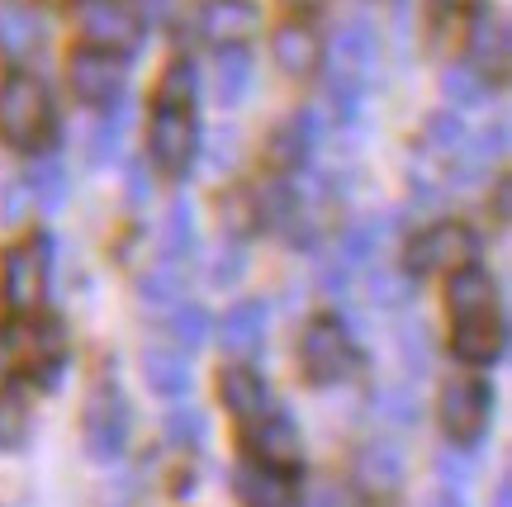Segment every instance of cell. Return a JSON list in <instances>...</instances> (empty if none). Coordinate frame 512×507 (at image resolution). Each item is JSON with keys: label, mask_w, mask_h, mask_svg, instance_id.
<instances>
[{"label": "cell", "mask_w": 512, "mask_h": 507, "mask_svg": "<svg viewBox=\"0 0 512 507\" xmlns=\"http://www.w3.org/2000/svg\"><path fill=\"white\" fill-rule=\"evenodd\" d=\"M233 489H238L242 507H294L290 470H271L261 460H242L233 470Z\"/></svg>", "instance_id": "obj_13"}, {"label": "cell", "mask_w": 512, "mask_h": 507, "mask_svg": "<svg viewBox=\"0 0 512 507\" xmlns=\"http://www.w3.org/2000/svg\"><path fill=\"white\" fill-rule=\"evenodd\" d=\"M219 399L238 422H261V417L271 413V389H266V380H261L256 370H247V365L219 370Z\"/></svg>", "instance_id": "obj_15"}, {"label": "cell", "mask_w": 512, "mask_h": 507, "mask_svg": "<svg viewBox=\"0 0 512 507\" xmlns=\"http://www.w3.org/2000/svg\"><path fill=\"white\" fill-rule=\"evenodd\" d=\"M422 143H427V152H432L437 162H456V157H465V147H470V128H465L460 114L437 109V114L422 124Z\"/></svg>", "instance_id": "obj_23"}, {"label": "cell", "mask_w": 512, "mask_h": 507, "mask_svg": "<svg viewBox=\"0 0 512 507\" xmlns=\"http://www.w3.org/2000/svg\"><path fill=\"white\" fill-rule=\"evenodd\" d=\"M15 380V342L10 337H0V389Z\"/></svg>", "instance_id": "obj_44"}, {"label": "cell", "mask_w": 512, "mask_h": 507, "mask_svg": "<svg viewBox=\"0 0 512 507\" xmlns=\"http://www.w3.org/2000/svg\"><path fill=\"white\" fill-rule=\"evenodd\" d=\"M195 100V67L190 62H171L157 86V109H190Z\"/></svg>", "instance_id": "obj_28"}, {"label": "cell", "mask_w": 512, "mask_h": 507, "mask_svg": "<svg viewBox=\"0 0 512 507\" xmlns=\"http://www.w3.org/2000/svg\"><path fill=\"white\" fill-rule=\"evenodd\" d=\"M441 5H446V10H475L479 0H441Z\"/></svg>", "instance_id": "obj_47"}, {"label": "cell", "mask_w": 512, "mask_h": 507, "mask_svg": "<svg viewBox=\"0 0 512 507\" xmlns=\"http://www.w3.org/2000/svg\"><path fill=\"white\" fill-rule=\"evenodd\" d=\"M375 413H380L384 422H394V427H413V422H418V394H413L408 384H389V389L375 394Z\"/></svg>", "instance_id": "obj_30"}, {"label": "cell", "mask_w": 512, "mask_h": 507, "mask_svg": "<svg viewBox=\"0 0 512 507\" xmlns=\"http://www.w3.org/2000/svg\"><path fill=\"white\" fill-rule=\"evenodd\" d=\"M48 294V242H19L0 266V299L15 313H34Z\"/></svg>", "instance_id": "obj_8"}, {"label": "cell", "mask_w": 512, "mask_h": 507, "mask_svg": "<svg viewBox=\"0 0 512 507\" xmlns=\"http://www.w3.org/2000/svg\"><path fill=\"white\" fill-rule=\"evenodd\" d=\"M489 417H494V394L489 384L475 380V375H460L441 389V427H446V441L451 446H475L479 436L489 432Z\"/></svg>", "instance_id": "obj_7"}, {"label": "cell", "mask_w": 512, "mask_h": 507, "mask_svg": "<svg viewBox=\"0 0 512 507\" xmlns=\"http://www.w3.org/2000/svg\"><path fill=\"white\" fill-rule=\"evenodd\" d=\"M223 351L233 356V361H247V356H256L261 346H266V308L256 304V299H247V304L228 308L223 313Z\"/></svg>", "instance_id": "obj_18"}, {"label": "cell", "mask_w": 512, "mask_h": 507, "mask_svg": "<svg viewBox=\"0 0 512 507\" xmlns=\"http://www.w3.org/2000/svg\"><path fill=\"white\" fill-rule=\"evenodd\" d=\"M53 133V100L43 91V81L29 72H15L0 81V138L19 152L43 147Z\"/></svg>", "instance_id": "obj_2"}, {"label": "cell", "mask_w": 512, "mask_h": 507, "mask_svg": "<svg viewBox=\"0 0 512 507\" xmlns=\"http://www.w3.org/2000/svg\"><path fill=\"white\" fill-rule=\"evenodd\" d=\"M176 342L185 346V351H195V346H204L209 342V313L204 308H195V304H181L176 308Z\"/></svg>", "instance_id": "obj_35"}, {"label": "cell", "mask_w": 512, "mask_h": 507, "mask_svg": "<svg viewBox=\"0 0 512 507\" xmlns=\"http://www.w3.org/2000/svg\"><path fill=\"white\" fill-rule=\"evenodd\" d=\"M299 365L313 384H342L356 370V346L351 332L337 318H313L299 332Z\"/></svg>", "instance_id": "obj_4"}, {"label": "cell", "mask_w": 512, "mask_h": 507, "mask_svg": "<svg viewBox=\"0 0 512 507\" xmlns=\"http://www.w3.org/2000/svg\"><path fill=\"white\" fill-rule=\"evenodd\" d=\"M304 507H361V498H356L351 484H332V479H323V484H313L309 489Z\"/></svg>", "instance_id": "obj_37"}, {"label": "cell", "mask_w": 512, "mask_h": 507, "mask_svg": "<svg viewBox=\"0 0 512 507\" xmlns=\"http://www.w3.org/2000/svg\"><path fill=\"white\" fill-rule=\"evenodd\" d=\"M200 29L214 38L219 48H242V43L261 29V10H256L252 0H204Z\"/></svg>", "instance_id": "obj_14"}, {"label": "cell", "mask_w": 512, "mask_h": 507, "mask_svg": "<svg viewBox=\"0 0 512 507\" xmlns=\"http://www.w3.org/2000/svg\"><path fill=\"white\" fill-rule=\"evenodd\" d=\"M356 479H361L370 493L394 498V493L403 489V455H399V446H389V441H370V446H361V455H356Z\"/></svg>", "instance_id": "obj_20"}, {"label": "cell", "mask_w": 512, "mask_h": 507, "mask_svg": "<svg viewBox=\"0 0 512 507\" xmlns=\"http://www.w3.org/2000/svg\"><path fill=\"white\" fill-rule=\"evenodd\" d=\"M247 441H252V460L271 465V470H294V465H299V455H304L299 427H294L290 417H280V413L261 417V422H256V432L247 436Z\"/></svg>", "instance_id": "obj_16"}, {"label": "cell", "mask_w": 512, "mask_h": 507, "mask_svg": "<svg viewBox=\"0 0 512 507\" xmlns=\"http://www.w3.org/2000/svg\"><path fill=\"white\" fill-rule=\"evenodd\" d=\"M143 380L152 394H162V399H176L190 389V361H185V351H171V346H152L143 351Z\"/></svg>", "instance_id": "obj_22"}, {"label": "cell", "mask_w": 512, "mask_h": 507, "mask_svg": "<svg viewBox=\"0 0 512 507\" xmlns=\"http://www.w3.org/2000/svg\"><path fill=\"white\" fill-rule=\"evenodd\" d=\"M67 86H72V95L81 105L105 109L124 91V62L110 53H95V48H81L72 57V67H67Z\"/></svg>", "instance_id": "obj_10"}, {"label": "cell", "mask_w": 512, "mask_h": 507, "mask_svg": "<svg viewBox=\"0 0 512 507\" xmlns=\"http://www.w3.org/2000/svg\"><path fill=\"white\" fill-rule=\"evenodd\" d=\"M437 474H441V484H446V489L460 493V484L470 479V460H460V455H451V451H441L437 455Z\"/></svg>", "instance_id": "obj_39"}, {"label": "cell", "mask_w": 512, "mask_h": 507, "mask_svg": "<svg viewBox=\"0 0 512 507\" xmlns=\"http://www.w3.org/2000/svg\"><path fill=\"white\" fill-rule=\"evenodd\" d=\"M29 436V403L19 394H0V451H19Z\"/></svg>", "instance_id": "obj_31"}, {"label": "cell", "mask_w": 512, "mask_h": 507, "mask_svg": "<svg viewBox=\"0 0 512 507\" xmlns=\"http://www.w3.org/2000/svg\"><path fill=\"white\" fill-rule=\"evenodd\" d=\"M422 507H465V498H460L456 489H437V493H432V498H427Z\"/></svg>", "instance_id": "obj_45"}, {"label": "cell", "mask_w": 512, "mask_h": 507, "mask_svg": "<svg viewBox=\"0 0 512 507\" xmlns=\"http://www.w3.org/2000/svg\"><path fill=\"white\" fill-rule=\"evenodd\" d=\"M105 109H110V114H105V119H100V128L91 133V157H95V162H105V157H114V152H119V138H124V124H128V105H119V100H114V105H105Z\"/></svg>", "instance_id": "obj_33"}, {"label": "cell", "mask_w": 512, "mask_h": 507, "mask_svg": "<svg viewBox=\"0 0 512 507\" xmlns=\"http://www.w3.org/2000/svg\"><path fill=\"white\" fill-rule=\"evenodd\" d=\"M223 256H228V261H214V271H209V275H214V285H233V280L242 275V266H247V261H242L238 247H233V252H223Z\"/></svg>", "instance_id": "obj_41"}, {"label": "cell", "mask_w": 512, "mask_h": 507, "mask_svg": "<svg viewBox=\"0 0 512 507\" xmlns=\"http://www.w3.org/2000/svg\"><path fill=\"white\" fill-rule=\"evenodd\" d=\"M465 53H470V67H475L484 81L494 76V81H508V67H512V34L508 24L494 15H479L470 24V43H465Z\"/></svg>", "instance_id": "obj_12"}, {"label": "cell", "mask_w": 512, "mask_h": 507, "mask_svg": "<svg viewBox=\"0 0 512 507\" xmlns=\"http://www.w3.org/2000/svg\"><path fill=\"white\" fill-rule=\"evenodd\" d=\"M413 299V275L403 266H375L370 271V304L380 308H399Z\"/></svg>", "instance_id": "obj_26"}, {"label": "cell", "mask_w": 512, "mask_h": 507, "mask_svg": "<svg viewBox=\"0 0 512 507\" xmlns=\"http://www.w3.org/2000/svg\"><path fill=\"white\" fill-rule=\"evenodd\" d=\"M29 190H34V200H43V209H57L62 204V195H67V181H62V166H43V171H34L29 176Z\"/></svg>", "instance_id": "obj_36"}, {"label": "cell", "mask_w": 512, "mask_h": 507, "mask_svg": "<svg viewBox=\"0 0 512 507\" xmlns=\"http://www.w3.org/2000/svg\"><path fill=\"white\" fill-rule=\"evenodd\" d=\"M446 308H451V318L465 323V318H484V313H498V299H494V280L470 266V271H456L451 275V285H446Z\"/></svg>", "instance_id": "obj_19"}, {"label": "cell", "mask_w": 512, "mask_h": 507, "mask_svg": "<svg viewBox=\"0 0 512 507\" xmlns=\"http://www.w3.org/2000/svg\"><path fill=\"white\" fill-rule=\"evenodd\" d=\"M147 195H152V185H147V171H143V166H133V171H128V204H143Z\"/></svg>", "instance_id": "obj_43"}, {"label": "cell", "mask_w": 512, "mask_h": 507, "mask_svg": "<svg viewBox=\"0 0 512 507\" xmlns=\"http://www.w3.org/2000/svg\"><path fill=\"white\" fill-rule=\"evenodd\" d=\"M432 356H437V346H432V332H427L422 323H403V327H399V361H403V370L422 375V370L432 365Z\"/></svg>", "instance_id": "obj_29"}, {"label": "cell", "mask_w": 512, "mask_h": 507, "mask_svg": "<svg viewBox=\"0 0 512 507\" xmlns=\"http://www.w3.org/2000/svg\"><path fill=\"white\" fill-rule=\"evenodd\" d=\"M162 252L166 261L176 266L181 256L195 252V209L185 200H176L171 209H166V223H162Z\"/></svg>", "instance_id": "obj_25"}, {"label": "cell", "mask_w": 512, "mask_h": 507, "mask_svg": "<svg viewBox=\"0 0 512 507\" xmlns=\"http://www.w3.org/2000/svg\"><path fill=\"white\" fill-rule=\"evenodd\" d=\"M38 48H43V19L29 5H0V53L29 62Z\"/></svg>", "instance_id": "obj_21"}, {"label": "cell", "mask_w": 512, "mask_h": 507, "mask_svg": "<svg viewBox=\"0 0 512 507\" xmlns=\"http://www.w3.org/2000/svg\"><path fill=\"white\" fill-rule=\"evenodd\" d=\"M247 81H252V57L242 48H219V62H214V100L223 109H233L247 95Z\"/></svg>", "instance_id": "obj_24"}, {"label": "cell", "mask_w": 512, "mask_h": 507, "mask_svg": "<svg viewBox=\"0 0 512 507\" xmlns=\"http://www.w3.org/2000/svg\"><path fill=\"white\" fill-rule=\"evenodd\" d=\"M200 152V128L190 119V109H157V119L147 128V157L157 162L162 176H185Z\"/></svg>", "instance_id": "obj_9"}, {"label": "cell", "mask_w": 512, "mask_h": 507, "mask_svg": "<svg viewBox=\"0 0 512 507\" xmlns=\"http://www.w3.org/2000/svg\"><path fill=\"white\" fill-rule=\"evenodd\" d=\"M29 209H34V190H29V181L5 185V223H24Z\"/></svg>", "instance_id": "obj_38"}, {"label": "cell", "mask_w": 512, "mask_h": 507, "mask_svg": "<svg viewBox=\"0 0 512 507\" xmlns=\"http://www.w3.org/2000/svg\"><path fill=\"white\" fill-rule=\"evenodd\" d=\"M375 67H380V38H375V29H370L366 19L342 24V34L332 43V72H328V100L342 119L356 114L361 91H366V81L375 76Z\"/></svg>", "instance_id": "obj_1"}, {"label": "cell", "mask_w": 512, "mask_h": 507, "mask_svg": "<svg viewBox=\"0 0 512 507\" xmlns=\"http://www.w3.org/2000/svg\"><path fill=\"white\" fill-rule=\"evenodd\" d=\"M166 441H171L176 451L200 446L204 441V413L200 408H171V417H166Z\"/></svg>", "instance_id": "obj_34"}, {"label": "cell", "mask_w": 512, "mask_h": 507, "mask_svg": "<svg viewBox=\"0 0 512 507\" xmlns=\"http://www.w3.org/2000/svg\"><path fill=\"white\" fill-rule=\"evenodd\" d=\"M81 441L91 460H119L128 446V403L110 380H100L81 408Z\"/></svg>", "instance_id": "obj_5"}, {"label": "cell", "mask_w": 512, "mask_h": 507, "mask_svg": "<svg viewBox=\"0 0 512 507\" xmlns=\"http://www.w3.org/2000/svg\"><path fill=\"white\" fill-rule=\"evenodd\" d=\"M271 57L285 76H299V81H304V76H313L323 67V38H318V29L304 24V19H285L271 38Z\"/></svg>", "instance_id": "obj_11"}, {"label": "cell", "mask_w": 512, "mask_h": 507, "mask_svg": "<svg viewBox=\"0 0 512 507\" xmlns=\"http://www.w3.org/2000/svg\"><path fill=\"white\" fill-rule=\"evenodd\" d=\"M76 34L95 53L124 57L138 48L143 24H138V15L128 10L124 0H76Z\"/></svg>", "instance_id": "obj_6"}, {"label": "cell", "mask_w": 512, "mask_h": 507, "mask_svg": "<svg viewBox=\"0 0 512 507\" xmlns=\"http://www.w3.org/2000/svg\"><path fill=\"white\" fill-rule=\"evenodd\" d=\"M181 271L166 261V266H157L152 275H143V285H138V294H143V304H152V308H166V304H176L181 299Z\"/></svg>", "instance_id": "obj_32"}, {"label": "cell", "mask_w": 512, "mask_h": 507, "mask_svg": "<svg viewBox=\"0 0 512 507\" xmlns=\"http://www.w3.org/2000/svg\"><path fill=\"white\" fill-rule=\"evenodd\" d=\"M290 5H309V0H290Z\"/></svg>", "instance_id": "obj_48"}, {"label": "cell", "mask_w": 512, "mask_h": 507, "mask_svg": "<svg viewBox=\"0 0 512 507\" xmlns=\"http://www.w3.org/2000/svg\"><path fill=\"white\" fill-rule=\"evenodd\" d=\"M503 346H508V327L498 313H484V318H465L456 323L451 332V351H456L465 365H489L503 356Z\"/></svg>", "instance_id": "obj_17"}, {"label": "cell", "mask_w": 512, "mask_h": 507, "mask_svg": "<svg viewBox=\"0 0 512 507\" xmlns=\"http://www.w3.org/2000/svg\"><path fill=\"white\" fill-rule=\"evenodd\" d=\"M508 152V124H494V133H484L475 147V162H484V157H503Z\"/></svg>", "instance_id": "obj_40"}, {"label": "cell", "mask_w": 512, "mask_h": 507, "mask_svg": "<svg viewBox=\"0 0 512 507\" xmlns=\"http://www.w3.org/2000/svg\"><path fill=\"white\" fill-rule=\"evenodd\" d=\"M479 261V237L475 228L465 223H432L427 233H418L408 242V275H456V271H470Z\"/></svg>", "instance_id": "obj_3"}, {"label": "cell", "mask_w": 512, "mask_h": 507, "mask_svg": "<svg viewBox=\"0 0 512 507\" xmlns=\"http://www.w3.org/2000/svg\"><path fill=\"white\" fill-rule=\"evenodd\" d=\"M494 507H512V484H508V479L498 484V498H494Z\"/></svg>", "instance_id": "obj_46"}, {"label": "cell", "mask_w": 512, "mask_h": 507, "mask_svg": "<svg viewBox=\"0 0 512 507\" xmlns=\"http://www.w3.org/2000/svg\"><path fill=\"white\" fill-rule=\"evenodd\" d=\"M441 95H446L451 105H479V100L489 95V81H484L470 62H456V67L441 72Z\"/></svg>", "instance_id": "obj_27"}, {"label": "cell", "mask_w": 512, "mask_h": 507, "mask_svg": "<svg viewBox=\"0 0 512 507\" xmlns=\"http://www.w3.org/2000/svg\"><path fill=\"white\" fill-rule=\"evenodd\" d=\"M494 214H498V223H508V218H512V181H508V176H498V190H494Z\"/></svg>", "instance_id": "obj_42"}]
</instances>
